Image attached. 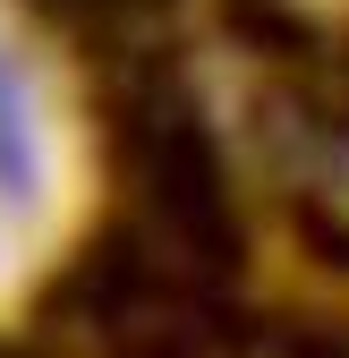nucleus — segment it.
<instances>
[{"mask_svg":"<svg viewBox=\"0 0 349 358\" xmlns=\"http://www.w3.org/2000/svg\"><path fill=\"white\" fill-rule=\"evenodd\" d=\"M26 196H34V111L17 69L0 60V205H26Z\"/></svg>","mask_w":349,"mask_h":358,"instance_id":"nucleus-1","label":"nucleus"}]
</instances>
